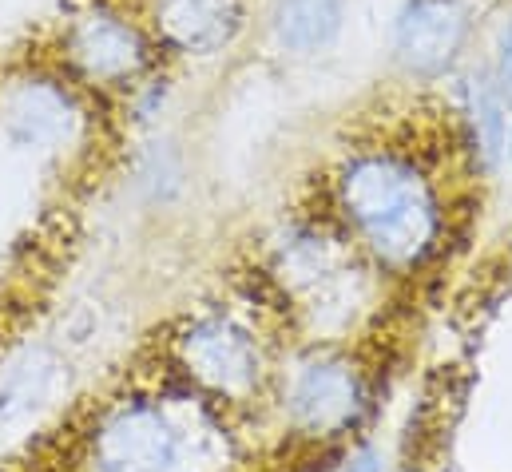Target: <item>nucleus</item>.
<instances>
[{"mask_svg": "<svg viewBox=\"0 0 512 472\" xmlns=\"http://www.w3.org/2000/svg\"><path fill=\"white\" fill-rule=\"evenodd\" d=\"M334 199L354 235L385 266H417L441 238V199L425 167L401 151H362L342 163Z\"/></svg>", "mask_w": 512, "mask_h": 472, "instance_id": "obj_1", "label": "nucleus"}, {"mask_svg": "<svg viewBox=\"0 0 512 472\" xmlns=\"http://www.w3.org/2000/svg\"><path fill=\"white\" fill-rule=\"evenodd\" d=\"M469 36V0H401L393 16V60L409 80H441L461 64Z\"/></svg>", "mask_w": 512, "mask_h": 472, "instance_id": "obj_2", "label": "nucleus"}, {"mask_svg": "<svg viewBox=\"0 0 512 472\" xmlns=\"http://www.w3.org/2000/svg\"><path fill=\"white\" fill-rule=\"evenodd\" d=\"M64 56L92 84H128L147 68L151 48L139 24L124 12L88 4L64 32Z\"/></svg>", "mask_w": 512, "mask_h": 472, "instance_id": "obj_3", "label": "nucleus"}, {"mask_svg": "<svg viewBox=\"0 0 512 472\" xmlns=\"http://www.w3.org/2000/svg\"><path fill=\"white\" fill-rule=\"evenodd\" d=\"M179 357L195 381L223 397H247L258 385L262 357L255 338L231 318H203L179 338Z\"/></svg>", "mask_w": 512, "mask_h": 472, "instance_id": "obj_4", "label": "nucleus"}, {"mask_svg": "<svg viewBox=\"0 0 512 472\" xmlns=\"http://www.w3.org/2000/svg\"><path fill=\"white\" fill-rule=\"evenodd\" d=\"M179 437L171 421L151 405H128L112 413L96 437L100 472H167L175 465Z\"/></svg>", "mask_w": 512, "mask_h": 472, "instance_id": "obj_5", "label": "nucleus"}, {"mask_svg": "<svg viewBox=\"0 0 512 472\" xmlns=\"http://www.w3.org/2000/svg\"><path fill=\"white\" fill-rule=\"evenodd\" d=\"M155 32L183 56H219L247 28V0H155Z\"/></svg>", "mask_w": 512, "mask_h": 472, "instance_id": "obj_6", "label": "nucleus"}, {"mask_svg": "<svg viewBox=\"0 0 512 472\" xmlns=\"http://www.w3.org/2000/svg\"><path fill=\"white\" fill-rule=\"evenodd\" d=\"M290 409H294L298 425L318 433V437L342 433L362 413V381L342 361H314L294 381Z\"/></svg>", "mask_w": 512, "mask_h": 472, "instance_id": "obj_7", "label": "nucleus"}, {"mask_svg": "<svg viewBox=\"0 0 512 472\" xmlns=\"http://www.w3.org/2000/svg\"><path fill=\"white\" fill-rule=\"evenodd\" d=\"M76 127V104L56 80H20L4 100V131L20 147H56Z\"/></svg>", "mask_w": 512, "mask_h": 472, "instance_id": "obj_8", "label": "nucleus"}, {"mask_svg": "<svg viewBox=\"0 0 512 472\" xmlns=\"http://www.w3.org/2000/svg\"><path fill=\"white\" fill-rule=\"evenodd\" d=\"M509 123V92L501 88V80L489 68L469 72L461 84V127L477 163L493 167L497 159H505Z\"/></svg>", "mask_w": 512, "mask_h": 472, "instance_id": "obj_9", "label": "nucleus"}, {"mask_svg": "<svg viewBox=\"0 0 512 472\" xmlns=\"http://www.w3.org/2000/svg\"><path fill=\"white\" fill-rule=\"evenodd\" d=\"M266 28L290 56H318L346 28V0H270Z\"/></svg>", "mask_w": 512, "mask_h": 472, "instance_id": "obj_10", "label": "nucleus"}, {"mask_svg": "<svg viewBox=\"0 0 512 472\" xmlns=\"http://www.w3.org/2000/svg\"><path fill=\"white\" fill-rule=\"evenodd\" d=\"M493 76L512 96V16L501 24V36H497V68H493Z\"/></svg>", "mask_w": 512, "mask_h": 472, "instance_id": "obj_11", "label": "nucleus"}, {"mask_svg": "<svg viewBox=\"0 0 512 472\" xmlns=\"http://www.w3.org/2000/svg\"><path fill=\"white\" fill-rule=\"evenodd\" d=\"M346 472H382V465H378V453L374 449H362L354 461H350V469Z\"/></svg>", "mask_w": 512, "mask_h": 472, "instance_id": "obj_12", "label": "nucleus"}, {"mask_svg": "<svg viewBox=\"0 0 512 472\" xmlns=\"http://www.w3.org/2000/svg\"><path fill=\"white\" fill-rule=\"evenodd\" d=\"M505 159L512 163V123H509V143H505Z\"/></svg>", "mask_w": 512, "mask_h": 472, "instance_id": "obj_13", "label": "nucleus"}]
</instances>
